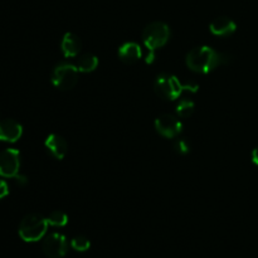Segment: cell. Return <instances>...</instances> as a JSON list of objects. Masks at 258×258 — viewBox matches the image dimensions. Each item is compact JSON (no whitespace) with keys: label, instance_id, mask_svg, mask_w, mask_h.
I'll return each instance as SVG.
<instances>
[{"label":"cell","instance_id":"obj_1","mask_svg":"<svg viewBox=\"0 0 258 258\" xmlns=\"http://www.w3.org/2000/svg\"><path fill=\"white\" fill-rule=\"evenodd\" d=\"M186 67L196 73H209L221 64L219 52L208 45L196 47L186 54Z\"/></svg>","mask_w":258,"mask_h":258},{"label":"cell","instance_id":"obj_2","mask_svg":"<svg viewBox=\"0 0 258 258\" xmlns=\"http://www.w3.org/2000/svg\"><path fill=\"white\" fill-rule=\"evenodd\" d=\"M154 90L159 97L164 100L174 101L179 98V96L184 91H190V92H197L198 91V85L194 82L183 83L178 80L174 75L169 73H163L156 77L155 83H154Z\"/></svg>","mask_w":258,"mask_h":258},{"label":"cell","instance_id":"obj_3","mask_svg":"<svg viewBox=\"0 0 258 258\" xmlns=\"http://www.w3.org/2000/svg\"><path fill=\"white\" fill-rule=\"evenodd\" d=\"M170 39V28L164 22H153L144 28L143 42L146 45L149 53L146 62L151 63L154 60V53L156 49L164 47Z\"/></svg>","mask_w":258,"mask_h":258},{"label":"cell","instance_id":"obj_4","mask_svg":"<svg viewBox=\"0 0 258 258\" xmlns=\"http://www.w3.org/2000/svg\"><path fill=\"white\" fill-rule=\"evenodd\" d=\"M48 226L49 224L45 217L38 213H32L22 219L18 232L24 242H38L45 236Z\"/></svg>","mask_w":258,"mask_h":258},{"label":"cell","instance_id":"obj_5","mask_svg":"<svg viewBox=\"0 0 258 258\" xmlns=\"http://www.w3.org/2000/svg\"><path fill=\"white\" fill-rule=\"evenodd\" d=\"M78 73L80 71L73 63H59L52 72V83L58 90H72L78 82Z\"/></svg>","mask_w":258,"mask_h":258},{"label":"cell","instance_id":"obj_6","mask_svg":"<svg viewBox=\"0 0 258 258\" xmlns=\"http://www.w3.org/2000/svg\"><path fill=\"white\" fill-rule=\"evenodd\" d=\"M20 169V153L17 149H5L0 153V176L12 178L19 174Z\"/></svg>","mask_w":258,"mask_h":258},{"label":"cell","instance_id":"obj_7","mask_svg":"<svg viewBox=\"0 0 258 258\" xmlns=\"http://www.w3.org/2000/svg\"><path fill=\"white\" fill-rule=\"evenodd\" d=\"M43 252L49 258H62L67 254L68 242L63 234L50 233L43 241Z\"/></svg>","mask_w":258,"mask_h":258},{"label":"cell","instance_id":"obj_8","mask_svg":"<svg viewBox=\"0 0 258 258\" xmlns=\"http://www.w3.org/2000/svg\"><path fill=\"white\" fill-rule=\"evenodd\" d=\"M155 128L161 136L166 139H174L183 130V123L170 113H164L155 120Z\"/></svg>","mask_w":258,"mask_h":258},{"label":"cell","instance_id":"obj_9","mask_svg":"<svg viewBox=\"0 0 258 258\" xmlns=\"http://www.w3.org/2000/svg\"><path fill=\"white\" fill-rule=\"evenodd\" d=\"M23 135V126L18 121L5 118L0 121V141L15 143Z\"/></svg>","mask_w":258,"mask_h":258},{"label":"cell","instance_id":"obj_10","mask_svg":"<svg viewBox=\"0 0 258 258\" xmlns=\"http://www.w3.org/2000/svg\"><path fill=\"white\" fill-rule=\"evenodd\" d=\"M45 149L50 153V155L57 160H62L64 156L67 155L68 151V144L63 136L58 135V134H50L47 139H45Z\"/></svg>","mask_w":258,"mask_h":258},{"label":"cell","instance_id":"obj_11","mask_svg":"<svg viewBox=\"0 0 258 258\" xmlns=\"http://www.w3.org/2000/svg\"><path fill=\"white\" fill-rule=\"evenodd\" d=\"M237 29V24L227 17H218L209 24V30L214 35L219 37H229Z\"/></svg>","mask_w":258,"mask_h":258},{"label":"cell","instance_id":"obj_12","mask_svg":"<svg viewBox=\"0 0 258 258\" xmlns=\"http://www.w3.org/2000/svg\"><path fill=\"white\" fill-rule=\"evenodd\" d=\"M81 48H82V43L78 35L75 33H66L63 35L62 43H60V49H62L63 55L66 58H75L80 54Z\"/></svg>","mask_w":258,"mask_h":258},{"label":"cell","instance_id":"obj_13","mask_svg":"<svg viewBox=\"0 0 258 258\" xmlns=\"http://www.w3.org/2000/svg\"><path fill=\"white\" fill-rule=\"evenodd\" d=\"M143 55L141 47L135 42H126L118 48V58L126 64H133L138 62Z\"/></svg>","mask_w":258,"mask_h":258},{"label":"cell","instance_id":"obj_14","mask_svg":"<svg viewBox=\"0 0 258 258\" xmlns=\"http://www.w3.org/2000/svg\"><path fill=\"white\" fill-rule=\"evenodd\" d=\"M97 66L98 58L95 54H91V53H86V54L81 55L77 59V62H76V67L82 73L92 72V71L97 68Z\"/></svg>","mask_w":258,"mask_h":258},{"label":"cell","instance_id":"obj_15","mask_svg":"<svg viewBox=\"0 0 258 258\" xmlns=\"http://www.w3.org/2000/svg\"><path fill=\"white\" fill-rule=\"evenodd\" d=\"M196 105L191 100H181L176 106V115L180 118H189L194 113Z\"/></svg>","mask_w":258,"mask_h":258},{"label":"cell","instance_id":"obj_16","mask_svg":"<svg viewBox=\"0 0 258 258\" xmlns=\"http://www.w3.org/2000/svg\"><path fill=\"white\" fill-rule=\"evenodd\" d=\"M47 221L49 226L53 227H64L68 223L67 214L60 211H54L47 217Z\"/></svg>","mask_w":258,"mask_h":258},{"label":"cell","instance_id":"obj_17","mask_svg":"<svg viewBox=\"0 0 258 258\" xmlns=\"http://www.w3.org/2000/svg\"><path fill=\"white\" fill-rule=\"evenodd\" d=\"M71 247L77 252H86L87 249H90L91 242L87 237L77 236L71 241Z\"/></svg>","mask_w":258,"mask_h":258},{"label":"cell","instance_id":"obj_18","mask_svg":"<svg viewBox=\"0 0 258 258\" xmlns=\"http://www.w3.org/2000/svg\"><path fill=\"white\" fill-rule=\"evenodd\" d=\"M174 150L178 154H180V155H185V154H188L189 151L191 150L190 141L186 138H179L178 140L174 143Z\"/></svg>","mask_w":258,"mask_h":258},{"label":"cell","instance_id":"obj_19","mask_svg":"<svg viewBox=\"0 0 258 258\" xmlns=\"http://www.w3.org/2000/svg\"><path fill=\"white\" fill-rule=\"evenodd\" d=\"M9 194V185L4 179H0V199L5 198Z\"/></svg>","mask_w":258,"mask_h":258},{"label":"cell","instance_id":"obj_20","mask_svg":"<svg viewBox=\"0 0 258 258\" xmlns=\"http://www.w3.org/2000/svg\"><path fill=\"white\" fill-rule=\"evenodd\" d=\"M219 59H221V64H228L232 60V55L228 53L221 52L219 53Z\"/></svg>","mask_w":258,"mask_h":258},{"label":"cell","instance_id":"obj_21","mask_svg":"<svg viewBox=\"0 0 258 258\" xmlns=\"http://www.w3.org/2000/svg\"><path fill=\"white\" fill-rule=\"evenodd\" d=\"M14 180L17 181V183L19 184V185H25V184L28 183L27 176H25V175H22V174H18V175L15 176V178H14Z\"/></svg>","mask_w":258,"mask_h":258},{"label":"cell","instance_id":"obj_22","mask_svg":"<svg viewBox=\"0 0 258 258\" xmlns=\"http://www.w3.org/2000/svg\"><path fill=\"white\" fill-rule=\"evenodd\" d=\"M252 163L258 166V146H256L252 151Z\"/></svg>","mask_w":258,"mask_h":258}]
</instances>
